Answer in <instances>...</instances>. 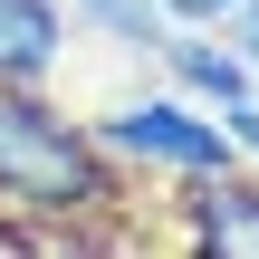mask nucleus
<instances>
[{
    "instance_id": "4",
    "label": "nucleus",
    "mask_w": 259,
    "mask_h": 259,
    "mask_svg": "<svg viewBox=\"0 0 259 259\" xmlns=\"http://www.w3.org/2000/svg\"><path fill=\"white\" fill-rule=\"evenodd\" d=\"M67 0H0V87H48L67 67Z\"/></svg>"
},
{
    "instance_id": "3",
    "label": "nucleus",
    "mask_w": 259,
    "mask_h": 259,
    "mask_svg": "<svg viewBox=\"0 0 259 259\" xmlns=\"http://www.w3.org/2000/svg\"><path fill=\"white\" fill-rule=\"evenodd\" d=\"M173 240H183V250H221V259H259V183L240 163H231V173H192Z\"/></svg>"
},
{
    "instance_id": "7",
    "label": "nucleus",
    "mask_w": 259,
    "mask_h": 259,
    "mask_svg": "<svg viewBox=\"0 0 259 259\" xmlns=\"http://www.w3.org/2000/svg\"><path fill=\"white\" fill-rule=\"evenodd\" d=\"M211 115H221V135H231V154L259 163V87H250V96H231V106H211Z\"/></svg>"
},
{
    "instance_id": "2",
    "label": "nucleus",
    "mask_w": 259,
    "mask_h": 259,
    "mask_svg": "<svg viewBox=\"0 0 259 259\" xmlns=\"http://www.w3.org/2000/svg\"><path fill=\"white\" fill-rule=\"evenodd\" d=\"M96 144L125 163V173H163V183H192V173H231V135L211 106H192L183 87H144V96H115L96 115Z\"/></svg>"
},
{
    "instance_id": "1",
    "label": "nucleus",
    "mask_w": 259,
    "mask_h": 259,
    "mask_svg": "<svg viewBox=\"0 0 259 259\" xmlns=\"http://www.w3.org/2000/svg\"><path fill=\"white\" fill-rule=\"evenodd\" d=\"M115 202H125V163L96 144V125L67 115L48 87H0V211L29 231V250L106 240Z\"/></svg>"
},
{
    "instance_id": "9",
    "label": "nucleus",
    "mask_w": 259,
    "mask_h": 259,
    "mask_svg": "<svg viewBox=\"0 0 259 259\" xmlns=\"http://www.w3.org/2000/svg\"><path fill=\"white\" fill-rule=\"evenodd\" d=\"M221 38H231V48H240V58H250V67H259V0H240V10L221 19Z\"/></svg>"
},
{
    "instance_id": "6",
    "label": "nucleus",
    "mask_w": 259,
    "mask_h": 259,
    "mask_svg": "<svg viewBox=\"0 0 259 259\" xmlns=\"http://www.w3.org/2000/svg\"><path fill=\"white\" fill-rule=\"evenodd\" d=\"M67 29L96 38V48H125V58H154V48L173 38L163 0H67Z\"/></svg>"
},
{
    "instance_id": "8",
    "label": "nucleus",
    "mask_w": 259,
    "mask_h": 259,
    "mask_svg": "<svg viewBox=\"0 0 259 259\" xmlns=\"http://www.w3.org/2000/svg\"><path fill=\"white\" fill-rule=\"evenodd\" d=\"M231 10H240V0H163V19H173V29H221Z\"/></svg>"
},
{
    "instance_id": "5",
    "label": "nucleus",
    "mask_w": 259,
    "mask_h": 259,
    "mask_svg": "<svg viewBox=\"0 0 259 259\" xmlns=\"http://www.w3.org/2000/svg\"><path fill=\"white\" fill-rule=\"evenodd\" d=\"M154 58H163V87H183L192 106H231V96L259 87V67L231 48V38H211V29H173Z\"/></svg>"
}]
</instances>
